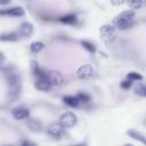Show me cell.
<instances>
[{
  "label": "cell",
  "mask_w": 146,
  "mask_h": 146,
  "mask_svg": "<svg viewBox=\"0 0 146 146\" xmlns=\"http://www.w3.org/2000/svg\"><path fill=\"white\" fill-rule=\"evenodd\" d=\"M43 48H44V44H43V42H41V41H33V42L30 44V51H31L32 54H38V52H40Z\"/></svg>",
  "instance_id": "cell-17"
},
{
  "label": "cell",
  "mask_w": 146,
  "mask_h": 146,
  "mask_svg": "<svg viewBox=\"0 0 146 146\" xmlns=\"http://www.w3.org/2000/svg\"><path fill=\"white\" fill-rule=\"evenodd\" d=\"M1 72L8 83V91H9V97H10V102H14L21 92L22 86H21V79H19V74L16 70L15 66L9 65L6 66L3 68H1Z\"/></svg>",
  "instance_id": "cell-1"
},
{
  "label": "cell",
  "mask_w": 146,
  "mask_h": 146,
  "mask_svg": "<svg viewBox=\"0 0 146 146\" xmlns=\"http://www.w3.org/2000/svg\"><path fill=\"white\" fill-rule=\"evenodd\" d=\"M127 135H128L130 138H132V139H135V140H138V141H140V143H143V144L146 143L145 137H144L139 131H137V130H133V129L127 130Z\"/></svg>",
  "instance_id": "cell-14"
},
{
  "label": "cell",
  "mask_w": 146,
  "mask_h": 146,
  "mask_svg": "<svg viewBox=\"0 0 146 146\" xmlns=\"http://www.w3.org/2000/svg\"><path fill=\"white\" fill-rule=\"evenodd\" d=\"M63 102L70 107H78L79 104H80V102H79L76 96H64L63 97Z\"/></svg>",
  "instance_id": "cell-16"
},
{
  "label": "cell",
  "mask_w": 146,
  "mask_h": 146,
  "mask_svg": "<svg viewBox=\"0 0 146 146\" xmlns=\"http://www.w3.org/2000/svg\"><path fill=\"white\" fill-rule=\"evenodd\" d=\"M9 2H10V0H0V5H3V6L8 5Z\"/></svg>",
  "instance_id": "cell-26"
},
{
  "label": "cell",
  "mask_w": 146,
  "mask_h": 146,
  "mask_svg": "<svg viewBox=\"0 0 146 146\" xmlns=\"http://www.w3.org/2000/svg\"><path fill=\"white\" fill-rule=\"evenodd\" d=\"M127 79L130 81H140V80H143V75L138 72H130V73H128Z\"/></svg>",
  "instance_id": "cell-20"
},
{
  "label": "cell",
  "mask_w": 146,
  "mask_h": 146,
  "mask_svg": "<svg viewBox=\"0 0 146 146\" xmlns=\"http://www.w3.org/2000/svg\"><path fill=\"white\" fill-rule=\"evenodd\" d=\"M76 97H78V99H79L80 103H81V102H82V103H88V102L90 100L89 95H87V94H84V92H80V94H78Z\"/></svg>",
  "instance_id": "cell-22"
},
{
  "label": "cell",
  "mask_w": 146,
  "mask_h": 146,
  "mask_svg": "<svg viewBox=\"0 0 146 146\" xmlns=\"http://www.w3.org/2000/svg\"><path fill=\"white\" fill-rule=\"evenodd\" d=\"M135 19V11L133 10H124L120 13L113 19V24L119 30H127L133 25Z\"/></svg>",
  "instance_id": "cell-2"
},
{
  "label": "cell",
  "mask_w": 146,
  "mask_h": 146,
  "mask_svg": "<svg viewBox=\"0 0 146 146\" xmlns=\"http://www.w3.org/2000/svg\"><path fill=\"white\" fill-rule=\"evenodd\" d=\"M131 84H132V81H130V80H124V81H122L121 82V88L122 89H129L130 87H131Z\"/></svg>",
  "instance_id": "cell-23"
},
{
  "label": "cell",
  "mask_w": 146,
  "mask_h": 146,
  "mask_svg": "<svg viewBox=\"0 0 146 146\" xmlns=\"http://www.w3.org/2000/svg\"><path fill=\"white\" fill-rule=\"evenodd\" d=\"M34 87L40 90V91H49L51 88V83L49 81L48 78V73L46 75H41V76H35L34 80Z\"/></svg>",
  "instance_id": "cell-5"
},
{
  "label": "cell",
  "mask_w": 146,
  "mask_h": 146,
  "mask_svg": "<svg viewBox=\"0 0 146 146\" xmlns=\"http://www.w3.org/2000/svg\"><path fill=\"white\" fill-rule=\"evenodd\" d=\"M59 123L64 128H72L78 123V116L73 112H65L59 116Z\"/></svg>",
  "instance_id": "cell-4"
},
{
  "label": "cell",
  "mask_w": 146,
  "mask_h": 146,
  "mask_svg": "<svg viewBox=\"0 0 146 146\" xmlns=\"http://www.w3.org/2000/svg\"><path fill=\"white\" fill-rule=\"evenodd\" d=\"M24 14H25V11L22 7H11V8H6V9H0L1 16L21 17V16H24Z\"/></svg>",
  "instance_id": "cell-8"
},
{
  "label": "cell",
  "mask_w": 146,
  "mask_h": 146,
  "mask_svg": "<svg viewBox=\"0 0 146 146\" xmlns=\"http://www.w3.org/2000/svg\"><path fill=\"white\" fill-rule=\"evenodd\" d=\"M19 39L18 32H6L0 34V40L1 41H17Z\"/></svg>",
  "instance_id": "cell-13"
},
{
  "label": "cell",
  "mask_w": 146,
  "mask_h": 146,
  "mask_svg": "<svg viewBox=\"0 0 146 146\" xmlns=\"http://www.w3.org/2000/svg\"><path fill=\"white\" fill-rule=\"evenodd\" d=\"M99 35H100L102 41L105 44H107V46L112 44L116 40L115 29L112 25H110V24H105V25L100 26V29H99Z\"/></svg>",
  "instance_id": "cell-3"
},
{
  "label": "cell",
  "mask_w": 146,
  "mask_h": 146,
  "mask_svg": "<svg viewBox=\"0 0 146 146\" xmlns=\"http://www.w3.org/2000/svg\"><path fill=\"white\" fill-rule=\"evenodd\" d=\"M11 115H13L14 119H16V120H25V119H29V116H30V111H29L26 107L18 106V107L13 108Z\"/></svg>",
  "instance_id": "cell-9"
},
{
  "label": "cell",
  "mask_w": 146,
  "mask_h": 146,
  "mask_svg": "<svg viewBox=\"0 0 146 146\" xmlns=\"http://www.w3.org/2000/svg\"><path fill=\"white\" fill-rule=\"evenodd\" d=\"M135 91H136L137 95H139V96H141V97H145V96H146V87H145L143 83H139V84L136 87Z\"/></svg>",
  "instance_id": "cell-21"
},
{
  "label": "cell",
  "mask_w": 146,
  "mask_h": 146,
  "mask_svg": "<svg viewBox=\"0 0 146 146\" xmlns=\"http://www.w3.org/2000/svg\"><path fill=\"white\" fill-rule=\"evenodd\" d=\"M18 34L19 36H24V38H29L32 33H33V25L30 22H23L19 27H18Z\"/></svg>",
  "instance_id": "cell-11"
},
{
  "label": "cell",
  "mask_w": 146,
  "mask_h": 146,
  "mask_svg": "<svg viewBox=\"0 0 146 146\" xmlns=\"http://www.w3.org/2000/svg\"><path fill=\"white\" fill-rule=\"evenodd\" d=\"M48 78H49V81L51 83V87H59L64 82V79H63L62 73H59L57 71L49 72L48 73Z\"/></svg>",
  "instance_id": "cell-10"
},
{
  "label": "cell",
  "mask_w": 146,
  "mask_h": 146,
  "mask_svg": "<svg viewBox=\"0 0 146 146\" xmlns=\"http://www.w3.org/2000/svg\"><path fill=\"white\" fill-rule=\"evenodd\" d=\"M125 2V0H111V3L113 5V6H121V5H123Z\"/></svg>",
  "instance_id": "cell-24"
},
{
  "label": "cell",
  "mask_w": 146,
  "mask_h": 146,
  "mask_svg": "<svg viewBox=\"0 0 146 146\" xmlns=\"http://www.w3.org/2000/svg\"><path fill=\"white\" fill-rule=\"evenodd\" d=\"M81 46L89 52H95L96 51V47L94 46V43H91L90 41H87V40H81Z\"/></svg>",
  "instance_id": "cell-19"
},
{
  "label": "cell",
  "mask_w": 146,
  "mask_h": 146,
  "mask_svg": "<svg viewBox=\"0 0 146 146\" xmlns=\"http://www.w3.org/2000/svg\"><path fill=\"white\" fill-rule=\"evenodd\" d=\"M26 124H27L29 129L31 131H33V132H40L42 130V124L35 119H29Z\"/></svg>",
  "instance_id": "cell-12"
},
{
  "label": "cell",
  "mask_w": 146,
  "mask_h": 146,
  "mask_svg": "<svg viewBox=\"0 0 146 146\" xmlns=\"http://www.w3.org/2000/svg\"><path fill=\"white\" fill-rule=\"evenodd\" d=\"M76 75L80 80H88L94 75V67L89 64L81 65L76 71Z\"/></svg>",
  "instance_id": "cell-6"
},
{
  "label": "cell",
  "mask_w": 146,
  "mask_h": 146,
  "mask_svg": "<svg viewBox=\"0 0 146 146\" xmlns=\"http://www.w3.org/2000/svg\"><path fill=\"white\" fill-rule=\"evenodd\" d=\"M5 59H6V57H5L3 52H1V51H0V65H2V64H3Z\"/></svg>",
  "instance_id": "cell-25"
},
{
  "label": "cell",
  "mask_w": 146,
  "mask_h": 146,
  "mask_svg": "<svg viewBox=\"0 0 146 146\" xmlns=\"http://www.w3.org/2000/svg\"><path fill=\"white\" fill-rule=\"evenodd\" d=\"M59 21L64 24H68V25H74L76 24L78 22V18L75 15L73 14H67V15H64V16H60L59 17Z\"/></svg>",
  "instance_id": "cell-15"
},
{
  "label": "cell",
  "mask_w": 146,
  "mask_h": 146,
  "mask_svg": "<svg viewBox=\"0 0 146 146\" xmlns=\"http://www.w3.org/2000/svg\"><path fill=\"white\" fill-rule=\"evenodd\" d=\"M63 130H64V127L59 122L58 123H51L47 128V133L52 138H59L63 135Z\"/></svg>",
  "instance_id": "cell-7"
},
{
  "label": "cell",
  "mask_w": 146,
  "mask_h": 146,
  "mask_svg": "<svg viewBox=\"0 0 146 146\" xmlns=\"http://www.w3.org/2000/svg\"><path fill=\"white\" fill-rule=\"evenodd\" d=\"M125 2L128 3L130 9H140L143 6V0H125Z\"/></svg>",
  "instance_id": "cell-18"
}]
</instances>
